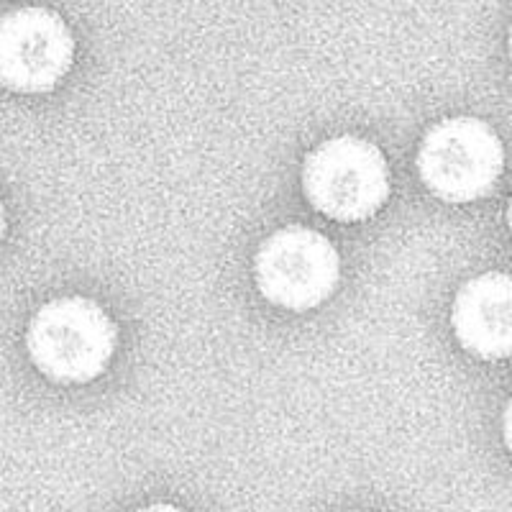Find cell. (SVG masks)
Masks as SVG:
<instances>
[{
	"label": "cell",
	"mask_w": 512,
	"mask_h": 512,
	"mask_svg": "<svg viewBox=\"0 0 512 512\" xmlns=\"http://www.w3.org/2000/svg\"><path fill=\"white\" fill-rule=\"evenodd\" d=\"M502 433H505L507 448L512 451V400H510V405H507V410H505V423H502Z\"/></svg>",
	"instance_id": "7"
},
{
	"label": "cell",
	"mask_w": 512,
	"mask_h": 512,
	"mask_svg": "<svg viewBox=\"0 0 512 512\" xmlns=\"http://www.w3.org/2000/svg\"><path fill=\"white\" fill-rule=\"evenodd\" d=\"M116 328L93 300L62 297L47 303L29 326V354L57 382H90L111 361Z\"/></svg>",
	"instance_id": "1"
},
{
	"label": "cell",
	"mask_w": 512,
	"mask_h": 512,
	"mask_svg": "<svg viewBox=\"0 0 512 512\" xmlns=\"http://www.w3.org/2000/svg\"><path fill=\"white\" fill-rule=\"evenodd\" d=\"M454 333L482 359L512 356V277L489 272L466 282L451 310Z\"/></svg>",
	"instance_id": "6"
},
{
	"label": "cell",
	"mask_w": 512,
	"mask_h": 512,
	"mask_svg": "<svg viewBox=\"0 0 512 512\" xmlns=\"http://www.w3.org/2000/svg\"><path fill=\"white\" fill-rule=\"evenodd\" d=\"M75 54L70 29L47 8H21L0 24V80L16 93H47Z\"/></svg>",
	"instance_id": "5"
},
{
	"label": "cell",
	"mask_w": 512,
	"mask_h": 512,
	"mask_svg": "<svg viewBox=\"0 0 512 512\" xmlns=\"http://www.w3.org/2000/svg\"><path fill=\"white\" fill-rule=\"evenodd\" d=\"M507 221H510V231H512V203H510V213H507Z\"/></svg>",
	"instance_id": "9"
},
{
	"label": "cell",
	"mask_w": 512,
	"mask_h": 512,
	"mask_svg": "<svg viewBox=\"0 0 512 512\" xmlns=\"http://www.w3.org/2000/svg\"><path fill=\"white\" fill-rule=\"evenodd\" d=\"M341 262L331 241L318 231L287 226L272 233L256 254V282L269 303L310 310L331 297Z\"/></svg>",
	"instance_id": "4"
},
{
	"label": "cell",
	"mask_w": 512,
	"mask_h": 512,
	"mask_svg": "<svg viewBox=\"0 0 512 512\" xmlns=\"http://www.w3.org/2000/svg\"><path fill=\"white\" fill-rule=\"evenodd\" d=\"M303 185L310 205L336 221H364L390 195V167L377 146L356 136L320 144L305 159Z\"/></svg>",
	"instance_id": "2"
},
{
	"label": "cell",
	"mask_w": 512,
	"mask_h": 512,
	"mask_svg": "<svg viewBox=\"0 0 512 512\" xmlns=\"http://www.w3.org/2000/svg\"><path fill=\"white\" fill-rule=\"evenodd\" d=\"M505 152L479 118H451L425 134L418 169L428 190L448 203H472L497 185Z\"/></svg>",
	"instance_id": "3"
},
{
	"label": "cell",
	"mask_w": 512,
	"mask_h": 512,
	"mask_svg": "<svg viewBox=\"0 0 512 512\" xmlns=\"http://www.w3.org/2000/svg\"><path fill=\"white\" fill-rule=\"evenodd\" d=\"M139 512H185V510H180V507L175 505H152V507H144V510Z\"/></svg>",
	"instance_id": "8"
},
{
	"label": "cell",
	"mask_w": 512,
	"mask_h": 512,
	"mask_svg": "<svg viewBox=\"0 0 512 512\" xmlns=\"http://www.w3.org/2000/svg\"><path fill=\"white\" fill-rule=\"evenodd\" d=\"M510 54H512V29H510Z\"/></svg>",
	"instance_id": "10"
}]
</instances>
